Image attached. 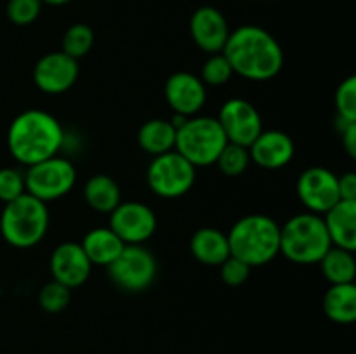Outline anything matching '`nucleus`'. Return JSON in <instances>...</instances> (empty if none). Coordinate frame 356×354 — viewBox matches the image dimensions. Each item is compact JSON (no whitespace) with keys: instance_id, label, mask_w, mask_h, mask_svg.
I'll return each instance as SVG.
<instances>
[{"instance_id":"1","label":"nucleus","mask_w":356,"mask_h":354,"mask_svg":"<svg viewBox=\"0 0 356 354\" xmlns=\"http://www.w3.org/2000/svg\"><path fill=\"white\" fill-rule=\"evenodd\" d=\"M222 54L235 75L252 82L275 78L284 68V51L277 38L256 24H243L233 30Z\"/></svg>"},{"instance_id":"2","label":"nucleus","mask_w":356,"mask_h":354,"mask_svg":"<svg viewBox=\"0 0 356 354\" xmlns=\"http://www.w3.org/2000/svg\"><path fill=\"white\" fill-rule=\"evenodd\" d=\"M65 139V130L54 115L44 110L23 111L7 130V146L16 162L31 167L58 155Z\"/></svg>"},{"instance_id":"3","label":"nucleus","mask_w":356,"mask_h":354,"mask_svg":"<svg viewBox=\"0 0 356 354\" xmlns=\"http://www.w3.org/2000/svg\"><path fill=\"white\" fill-rule=\"evenodd\" d=\"M229 253L247 266L270 264L280 253V226L264 214L238 219L228 233Z\"/></svg>"},{"instance_id":"4","label":"nucleus","mask_w":356,"mask_h":354,"mask_svg":"<svg viewBox=\"0 0 356 354\" xmlns=\"http://www.w3.org/2000/svg\"><path fill=\"white\" fill-rule=\"evenodd\" d=\"M330 246L332 242L327 233L325 222L318 214H298L280 228V253L294 264H318Z\"/></svg>"},{"instance_id":"5","label":"nucleus","mask_w":356,"mask_h":354,"mask_svg":"<svg viewBox=\"0 0 356 354\" xmlns=\"http://www.w3.org/2000/svg\"><path fill=\"white\" fill-rule=\"evenodd\" d=\"M47 203L23 193L9 201L0 214V233L14 248H31L44 239L49 229Z\"/></svg>"},{"instance_id":"6","label":"nucleus","mask_w":356,"mask_h":354,"mask_svg":"<svg viewBox=\"0 0 356 354\" xmlns=\"http://www.w3.org/2000/svg\"><path fill=\"white\" fill-rule=\"evenodd\" d=\"M228 144L218 118L190 117L177 128L176 151L193 167H211Z\"/></svg>"},{"instance_id":"7","label":"nucleus","mask_w":356,"mask_h":354,"mask_svg":"<svg viewBox=\"0 0 356 354\" xmlns=\"http://www.w3.org/2000/svg\"><path fill=\"white\" fill-rule=\"evenodd\" d=\"M195 179H197V167L191 165L176 149L153 156L146 170V183L149 189L156 196L167 200L181 198L190 193Z\"/></svg>"},{"instance_id":"8","label":"nucleus","mask_w":356,"mask_h":354,"mask_svg":"<svg viewBox=\"0 0 356 354\" xmlns=\"http://www.w3.org/2000/svg\"><path fill=\"white\" fill-rule=\"evenodd\" d=\"M76 183V169L70 160L58 155L28 167L24 172V189L44 203L63 198Z\"/></svg>"},{"instance_id":"9","label":"nucleus","mask_w":356,"mask_h":354,"mask_svg":"<svg viewBox=\"0 0 356 354\" xmlns=\"http://www.w3.org/2000/svg\"><path fill=\"white\" fill-rule=\"evenodd\" d=\"M156 259L146 246L125 245L120 255L108 266L111 281L131 294L146 290L156 278Z\"/></svg>"},{"instance_id":"10","label":"nucleus","mask_w":356,"mask_h":354,"mask_svg":"<svg viewBox=\"0 0 356 354\" xmlns=\"http://www.w3.org/2000/svg\"><path fill=\"white\" fill-rule=\"evenodd\" d=\"M108 228L125 245H143L156 231V215L141 201H122L110 214Z\"/></svg>"},{"instance_id":"11","label":"nucleus","mask_w":356,"mask_h":354,"mask_svg":"<svg viewBox=\"0 0 356 354\" xmlns=\"http://www.w3.org/2000/svg\"><path fill=\"white\" fill-rule=\"evenodd\" d=\"M218 121L228 142L245 146V148H249L254 139L264 130L263 118L257 108L240 97H233L222 104Z\"/></svg>"},{"instance_id":"12","label":"nucleus","mask_w":356,"mask_h":354,"mask_svg":"<svg viewBox=\"0 0 356 354\" xmlns=\"http://www.w3.org/2000/svg\"><path fill=\"white\" fill-rule=\"evenodd\" d=\"M296 191L301 203L312 214L323 215L341 200L337 176L325 167L306 169L299 176Z\"/></svg>"},{"instance_id":"13","label":"nucleus","mask_w":356,"mask_h":354,"mask_svg":"<svg viewBox=\"0 0 356 354\" xmlns=\"http://www.w3.org/2000/svg\"><path fill=\"white\" fill-rule=\"evenodd\" d=\"M79 61L63 51L42 56L33 68V82L45 94H63L79 80Z\"/></svg>"},{"instance_id":"14","label":"nucleus","mask_w":356,"mask_h":354,"mask_svg":"<svg viewBox=\"0 0 356 354\" xmlns=\"http://www.w3.org/2000/svg\"><path fill=\"white\" fill-rule=\"evenodd\" d=\"M49 267H51L52 280L59 281L70 290L82 287L89 280L92 271V264L87 259L82 245L76 242L59 243L52 250Z\"/></svg>"},{"instance_id":"15","label":"nucleus","mask_w":356,"mask_h":354,"mask_svg":"<svg viewBox=\"0 0 356 354\" xmlns=\"http://www.w3.org/2000/svg\"><path fill=\"white\" fill-rule=\"evenodd\" d=\"M190 33L198 49L207 54H218L225 49L232 30L218 7L202 6L191 14Z\"/></svg>"},{"instance_id":"16","label":"nucleus","mask_w":356,"mask_h":354,"mask_svg":"<svg viewBox=\"0 0 356 354\" xmlns=\"http://www.w3.org/2000/svg\"><path fill=\"white\" fill-rule=\"evenodd\" d=\"M165 101L174 113L183 117H195L207 101V89L200 76L188 71H176L167 78Z\"/></svg>"},{"instance_id":"17","label":"nucleus","mask_w":356,"mask_h":354,"mask_svg":"<svg viewBox=\"0 0 356 354\" xmlns=\"http://www.w3.org/2000/svg\"><path fill=\"white\" fill-rule=\"evenodd\" d=\"M294 141L284 130H263L249 146L250 162L266 170H278L292 162Z\"/></svg>"},{"instance_id":"18","label":"nucleus","mask_w":356,"mask_h":354,"mask_svg":"<svg viewBox=\"0 0 356 354\" xmlns=\"http://www.w3.org/2000/svg\"><path fill=\"white\" fill-rule=\"evenodd\" d=\"M332 246L356 250V201L339 200L322 215Z\"/></svg>"},{"instance_id":"19","label":"nucleus","mask_w":356,"mask_h":354,"mask_svg":"<svg viewBox=\"0 0 356 354\" xmlns=\"http://www.w3.org/2000/svg\"><path fill=\"white\" fill-rule=\"evenodd\" d=\"M191 255L205 266H221L229 253L228 235L216 228H200L190 239Z\"/></svg>"},{"instance_id":"20","label":"nucleus","mask_w":356,"mask_h":354,"mask_svg":"<svg viewBox=\"0 0 356 354\" xmlns=\"http://www.w3.org/2000/svg\"><path fill=\"white\" fill-rule=\"evenodd\" d=\"M80 245L92 266L108 267L120 255L125 243L110 228H94L87 231Z\"/></svg>"},{"instance_id":"21","label":"nucleus","mask_w":356,"mask_h":354,"mask_svg":"<svg viewBox=\"0 0 356 354\" xmlns=\"http://www.w3.org/2000/svg\"><path fill=\"white\" fill-rule=\"evenodd\" d=\"M323 312L337 325H351L356 319V285H330L323 295Z\"/></svg>"},{"instance_id":"22","label":"nucleus","mask_w":356,"mask_h":354,"mask_svg":"<svg viewBox=\"0 0 356 354\" xmlns=\"http://www.w3.org/2000/svg\"><path fill=\"white\" fill-rule=\"evenodd\" d=\"M83 198L92 210L111 214L122 203V191L113 177L97 174L90 177L83 186Z\"/></svg>"},{"instance_id":"23","label":"nucleus","mask_w":356,"mask_h":354,"mask_svg":"<svg viewBox=\"0 0 356 354\" xmlns=\"http://www.w3.org/2000/svg\"><path fill=\"white\" fill-rule=\"evenodd\" d=\"M176 127L170 120L163 118H152L145 121L138 132L139 148L152 156L163 155L176 148Z\"/></svg>"},{"instance_id":"24","label":"nucleus","mask_w":356,"mask_h":354,"mask_svg":"<svg viewBox=\"0 0 356 354\" xmlns=\"http://www.w3.org/2000/svg\"><path fill=\"white\" fill-rule=\"evenodd\" d=\"M355 252L339 248V246H330L329 252L320 260L322 274L330 285L355 283L356 278V262Z\"/></svg>"},{"instance_id":"25","label":"nucleus","mask_w":356,"mask_h":354,"mask_svg":"<svg viewBox=\"0 0 356 354\" xmlns=\"http://www.w3.org/2000/svg\"><path fill=\"white\" fill-rule=\"evenodd\" d=\"M94 45V31L89 24L75 23L65 31L61 40V51L73 59L86 58Z\"/></svg>"},{"instance_id":"26","label":"nucleus","mask_w":356,"mask_h":354,"mask_svg":"<svg viewBox=\"0 0 356 354\" xmlns=\"http://www.w3.org/2000/svg\"><path fill=\"white\" fill-rule=\"evenodd\" d=\"M216 165H218L219 170L228 177L242 176L250 165L249 148L228 142V144L222 148V151L219 153L218 160H216Z\"/></svg>"},{"instance_id":"27","label":"nucleus","mask_w":356,"mask_h":354,"mask_svg":"<svg viewBox=\"0 0 356 354\" xmlns=\"http://www.w3.org/2000/svg\"><path fill=\"white\" fill-rule=\"evenodd\" d=\"M70 298H72V290L56 280L45 283L38 292V304L49 314H56L68 307Z\"/></svg>"},{"instance_id":"28","label":"nucleus","mask_w":356,"mask_h":354,"mask_svg":"<svg viewBox=\"0 0 356 354\" xmlns=\"http://www.w3.org/2000/svg\"><path fill=\"white\" fill-rule=\"evenodd\" d=\"M233 75H235V73H233L229 61L225 58L222 52H218V54H209L207 61L202 66L200 80L205 85L219 87L228 83Z\"/></svg>"},{"instance_id":"29","label":"nucleus","mask_w":356,"mask_h":354,"mask_svg":"<svg viewBox=\"0 0 356 354\" xmlns=\"http://www.w3.org/2000/svg\"><path fill=\"white\" fill-rule=\"evenodd\" d=\"M337 118L356 121V76L351 75L339 83L336 90Z\"/></svg>"},{"instance_id":"30","label":"nucleus","mask_w":356,"mask_h":354,"mask_svg":"<svg viewBox=\"0 0 356 354\" xmlns=\"http://www.w3.org/2000/svg\"><path fill=\"white\" fill-rule=\"evenodd\" d=\"M42 0H9L6 7L7 17L16 26H28L42 12Z\"/></svg>"},{"instance_id":"31","label":"nucleus","mask_w":356,"mask_h":354,"mask_svg":"<svg viewBox=\"0 0 356 354\" xmlns=\"http://www.w3.org/2000/svg\"><path fill=\"white\" fill-rule=\"evenodd\" d=\"M23 193H26V189H24V174L21 170L13 169V167L0 169V201L9 203V201L16 200Z\"/></svg>"},{"instance_id":"32","label":"nucleus","mask_w":356,"mask_h":354,"mask_svg":"<svg viewBox=\"0 0 356 354\" xmlns=\"http://www.w3.org/2000/svg\"><path fill=\"white\" fill-rule=\"evenodd\" d=\"M219 267H221V280L228 287H240V285L245 283L250 269H252V267L247 266L245 262H242V260L233 255H229Z\"/></svg>"},{"instance_id":"33","label":"nucleus","mask_w":356,"mask_h":354,"mask_svg":"<svg viewBox=\"0 0 356 354\" xmlns=\"http://www.w3.org/2000/svg\"><path fill=\"white\" fill-rule=\"evenodd\" d=\"M337 187H339L341 200L356 201V174L346 172L337 177Z\"/></svg>"},{"instance_id":"34","label":"nucleus","mask_w":356,"mask_h":354,"mask_svg":"<svg viewBox=\"0 0 356 354\" xmlns=\"http://www.w3.org/2000/svg\"><path fill=\"white\" fill-rule=\"evenodd\" d=\"M343 121V130H341V137H343V146L348 151L351 158H356V121Z\"/></svg>"},{"instance_id":"35","label":"nucleus","mask_w":356,"mask_h":354,"mask_svg":"<svg viewBox=\"0 0 356 354\" xmlns=\"http://www.w3.org/2000/svg\"><path fill=\"white\" fill-rule=\"evenodd\" d=\"M72 0H42V3H49V6H66V3H70Z\"/></svg>"}]
</instances>
